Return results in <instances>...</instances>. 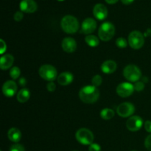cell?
I'll return each instance as SVG.
<instances>
[{
  "label": "cell",
  "mask_w": 151,
  "mask_h": 151,
  "mask_svg": "<svg viewBox=\"0 0 151 151\" xmlns=\"http://www.w3.org/2000/svg\"><path fill=\"white\" fill-rule=\"evenodd\" d=\"M77 141L84 145H90L93 143L94 137L93 133L87 128H80L75 134Z\"/></svg>",
  "instance_id": "6"
},
{
  "label": "cell",
  "mask_w": 151,
  "mask_h": 151,
  "mask_svg": "<svg viewBox=\"0 0 151 151\" xmlns=\"http://www.w3.org/2000/svg\"><path fill=\"white\" fill-rule=\"evenodd\" d=\"M38 8L37 3L34 0H22L20 2L21 11L27 13H32Z\"/></svg>",
  "instance_id": "13"
},
{
  "label": "cell",
  "mask_w": 151,
  "mask_h": 151,
  "mask_svg": "<svg viewBox=\"0 0 151 151\" xmlns=\"http://www.w3.org/2000/svg\"><path fill=\"white\" fill-rule=\"evenodd\" d=\"M117 64L114 60H108L103 62L101 65V70L105 74H112L116 71Z\"/></svg>",
  "instance_id": "17"
},
{
  "label": "cell",
  "mask_w": 151,
  "mask_h": 151,
  "mask_svg": "<svg viewBox=\"0 0 151 151\" xmlns=\"http://www.w3.org/2000/svg\"><path fill=\"white\" fill-rule=\"evenodd\" d=\"M0 42H1V54H3L4 52L7 50V46H6L5 42L4 41V40L1 39L0 40Z\"/></svg>",
  "instance_id": "33"
},
{
  "label": "cell",
  "mask_w": 151,
  "mask_h": 151,
  "mask_svg": "<svg viewBox=\"0 0 151 151\" xmlns=\"http://www.w3.org/2000/svg\"><path fill=\"white\" fill-rule=\"evenodd\" d=\"M14 62V58L10 54H4L0 59V68L2 70L10 69Z\"/></svg>",
  "instance_id": "18"
},
{
  "label": "cell",
  "mask_w": 151,
  "mask_h": 151,
  "mask_svg": "<svg viewBox=\"0 0 151 151\" xmlns=\"http://www.w3.org/2000/svg\"><path fill=\"white\" fill-rule=\"evenodd\" d=\"M88 151H101V147L97 143H92L89 145Z\"/></svg>",
  "instance_id": "28"
},
{
  "label": "cell",
  "mask_w": 151,
  "mask_h": 151,
  "mask_svg": "<svg viewBox=\"0 0 151 151\" xmlns=\"http://www.w3.org/2000/svg\"><path fill=\"white\" fill-rule=\"evenodd\" d=\"M114 111L111 109H103L100 111V116L105 120H109L114 116Z\"/></svg>",
  "instance_id": "22"
},
{
  "label": "cell",
  "mask_w": 151,
  "mask_h": 151,
  "mask_svg": "<svg viewBox=\"0 0 151 151\" xmlns=\"http://www.w3.org/2000/svg\"><path fill=\"white\" fill-rule=\"evenodd\" d=\"M60 26L65 32L69 34H73L78 32L79 29V22L73 16L67 15L63 16L60 22Z\"/></svg>",
  "instance_id": "2"
},
{
  "label": "cell",
  "mask_w": 151,
  "mask_h": 151,
  "mask_svg": "<svg viewBox=\"0 0 151 151\" xmlns=\"http://www.w3.org/2000/svg\"><path fill=\"white\" fill-rule=\"evenodd\" d=\"M24 17V14L22 13V11H17L16 12V13L14 14V20L16 21V22H20V21L22 20Z\"/></svg>",
  "instance_id": "29"
},
{
  "label": "cell",
  "mask_w": 151,
  "mask_h": 151,
  "mask_svg": "<svg viewBox=\"0 0 151 151\" xmlns=\"http://www.w3.org/2000/svg\"><path fill=\"white\" fill-rule=\"evenodd\" d=\"M21 71L20 69L17 66H13L10 70V76L12 79L16 80L20 77Z\"/></svg>",
  "instance_id": "23"
},
{
  "label": "cell",
  "mask_w": 151,
  "mask_h": 151,
  "mask_svg": "<svg viewBox=\"0 0 151 151\" xmlns=\"http://www.w3.org/2000/svg\"><path fill=\"white\" fill-rule=\"evenodd\" d=\"M7 137L11 142L18 143L22 139V133L16 128H11L7 132Z\"/></svg>",
  "instance_id": "19"
},
{
  "label": "cell",
  "mask_w": 151,
  "mask_h": 151,
  "mask_svg": "<svg viewBox=\"0 0 151 151\" xmlns=\"http://www.w3.org/2000/svg\"><path fill=\"white\" fill-rule=\"evenodd\" d=\"M145 146L149 151H151V134L147 136L145 141Z\"/></svg>",
  "instance_id": "30"
},
{
  "label": "cell",
  "mask_w": 151,
  "mask_h": 151,
  "mask_svg": "<svg viewBox=\"0 0 151 151\" xmlns=\"http://www.w3.org/2000/svg\"><path fill=\"white\" fill-rule=\"evenodd\" d=\"M74 80V76L71 72H64L60 73L58 76L57 81L60 85L61 86H67L69 84L72 83Z\"/></svg>",
  "instance_id": "16"
},
{
  "label": "cell",
  "mask_w": 151,
  "mask_h": 151,
  "mask_svg": "<svg viewBox=\"0 0 151 151\" xmlns=\"http://www.w3.org/2000/svg\"><path fill=\"white\" fill-rule=\"evenodd\" d=\"M105 1H106L108 4H115V3H116L119 0H105Z\"/></svg>",
  "instance_id": "36"
},
{
  "label": "cell",
  "mask_w": 151,
  "mask_h": 151,
  "mask_svg": "<svg viewBox=\"0 0 151 151\" xmlns=\"http://www.w3.org/2000/svg\"><path fill=\"white\" fill-rule=\"evenodd\" d=\"M97 28V22L92 18H87L83 22L81 25V32L86 35H90L94 32Z\"/></svg>",
  "instance_id": "11"
},
{
  "label": "cell",
  "mask_w": 151,
  "mask_h": 151,
  "mask_svg": "<svg viewBox=\"0 0 151 151\" xmlns=\"http://www.w3.org/2000/svg\"><path fill=\"white\" fill-rule=\"evenodd\" d=\"M145 129L148 133H151V121L147 120L145 122Z\"/></svg>",
  "instance_id": "32"
},
{
  "label": "cell",
  "mask_w": 151,
  "mask_h": 151,
  "mask_svg": "<svg viewBox=\"0 0 151 151\" xmlns=\"http://www.w3.org/2000/svg\"><path fill=\"white\" fill-rule=\"evenodd\" d=\"M128 44L131 48L139 50L143 47L145 44V35L137 30L132 31L128 35Z\"/></svg>",
  "instance_id": "7"
},
{
  "label": "cell",
  "mask_w": 151,
  "mask_h": 151,
  "mask_svg": "<svg viewBox=\"0 0 151 151\" xmlns=\"http://www.w3.org/2000/svg\"><path fill=\"white\" fill-rule=\"evenodd\" d=\"M134 86L132 83L125 82L121 83L116 87V94L121 97H128L131 96L134 91Z\"/></svg>",
  "instance_id": "9"
},
{
  "label": "cell",
  "mask_w": 151,
  "mask_h": 151,
  "mask_svg": "<svg viewBox=\"0 0 151 151\" xmlns=\"http://www.w3.org/2000/svg\"><path fill=\"white\" fill-rule=\"evenodd\" d=\"M100 97V91L93 85L83 86L79 91V97L81 101L87 104H92L97 101Z\"/></svg>",
  "instance_id": "1"
},
{
  "label": "cell",
  "mask_w": 151,
  "mask_h": 151,
  "mask_svg": "<svg viewBox=\"0 0 151 151\" xmlns=\"http://www.w3.org/2000/svg\"><path fill=\"white\" fill-rule=\"evenodd\" d=\"M131 151H137V150H131Z\"/></svg>",
  "instance_id": "38"
},
{
  "label": "cell",
  "mask_w": 151,
  "mask_h": 151,
  "mask_svg": "<svg viewBox=\"0 0 151 151\" xmlns=\"http://www.w3.org/2000/svg\"></svg>",
  "instance_id": "39"
},
{
  "label": "cell",
  "mask_w": 151,
  "mask_h": 151,
  "mask_svg": "<svg viewBox=\"0 0 151 151\" xmlns=\"http://www.w3.org/2000/svg\"><path fill=\"white\" fill-rule=\"evenodd\" d=\"M40 77L49 82H53L58 78V72L55 67L50 64H44L38 70Z\"/></svg>",
  "instance_id": "4"
},
{
  "label": "cell",
  "mask_w": 151,
  "mask_h": 151,
  "mask_svg": "<svg viewBox=\"0 0 151 151\" xmlns=\"http://www.w3.org/2000/svg\"><path fill=\"white\" fill-rule=\"evenodd\" d=\"M116 45L119 48H126L127 46H128V41H127V40L125 38L120 37V38H118L116 40Z\"/></svg>",
  "instance_id": "24"
},
{
  "label": "cell",
  "mask_w": 151,
  "mask_h": 151,
  "mask_svg": "<svg viewBox=\"0 0 151 151\" xmlns=\"http://www.w3.org/2000/svg\"><path fill=\"white\" fill-rule=\"evenodd\" d=\"M134 89H135L136 91H142V90H144L145 83H144V82H142V81H139L134 83Z\"/></svg>",
  "instance_id": "26"
},
{
  "label": "cell",
  "mask_w": 151,
  "mask_h": 151,
  "mask_svg": "<svg viewBox=\"0 0 151 151\" xmlns=\"http://www.w3.org/2000/svg\"><path fill=\"white\" fill-rule=\"evenodd\" d=\"M58 1H64V0H58Z\"/></svg>",
  "instance_id": "37"
},
{
  "label": "cell",
  "mask_w": 151,
  "mask_h": 151,
  "mask_svg": "<svg viewBox=\"0 0 151 151\" xmlns=\"http://www.w3.org/2000/svg\"><path fill=\"white\" fill-rule=\"evenodd\" d=\"M19 84H20V86H25V85H26L27 83V81L24 78H21L20 79H19Z\"/></svg>",
  "instance_id": "34"
},
{
  "label": "cell",
  "mask_w": 151,
  "mask_h": 151,
  "mask_svg": "<svg viewBox=\"0 0 151 151\" xmlns=\"http://www.w3.org/2000/svg\"><path fill=\"white\" fill-rule=\"evenodd\" d=\"M47 88L49 91L52 92L56 89V85L54 82H49L47 85Z\"/></svg>",
  "instance_id": "31"
},
{
  "label": "cell",
  "mask_w": 151,
  "mask_h": 151,
  "mask_svg": "<svg viewBox=\"0 0 151 151\" xmlns=\"http://www.w3.org/2000/svg\"><path fill=\"white\" fill-rule=\"evenodd\" d=\"M121 1H122V2L124 4H126V5H128V4H131V3H132L134 0H121Z\"/></svg>",
  "instance_id": "35"
},
{
  "label": "cell",
  "mask_w": 151,
  "mask_h": 151,
  "mask_svg": "<svg viewBox=\"0 0 151 151\" xmlns=\"http://www.w3.org/2000/svg\"><path fill=\"white\" fill-rule=\"evenodd\" d=\"M85 41L89 47H96L100 44V40L94 35H88L86 36Z\"/></svg>",
  "instance_id": "21"
},
{
  "label": "cell",
  "mask_w": 151,
  "mask_h": 151,
  "mask_svg": "<svg viewBox=\"0 0 151 151\" xmlns=\"http://www.w3.org/2000/svg\"><path fill=\"white\" fill-rule=\"evenodd\" d=\"M123 75L130 82H137L142 78V72L139 68L134 64L127 65L123 70Z\"/></svg>",
  "instance_id": "5"
},
{
  "label": "cell",
  "mask_w": 151,
  "mask_h": 151,
  "mask_svg": "<svg viewBox=\"0 0 151 151\" xmlns=\"http://www.w3.org/2000/svg\"><path fill=\"white\" fill-rule=\"evenodd\" d=\"M102 82H103V78L100 75H96L93 77L92 80H91V83L94 86L98 87L100 86L102 84Z\"/></svg>",
  "instance_id": "25"
},
{
  "label": "cell",
  "mask_w": 151,
  "mask_h": 151,
  "mask_svg": "<svg viewBox=\"0 0 151 151\" xmlns=\"http://www.w3.org/2000/svg\"><path fill=\"white\" fill-rule=\"evenodd\" d=\"M2 92L7 97H13L17 92V84L13 81H7L3 84Z\"/></svg>",
  "instance_id": "12"
},
{
  "label": "cell",
  "mask_w": 151,
  "mask_h": 151,
  "mask_svg": "<svg viewBox=\"0 0 151 151\" xmlns=\"http://www.w3.org/2000/svg\"><path fill=\"white\" fill-rule=\"evenodd\" d=\"M115 34V27L109 22H104L100 25L98 30V35L103 41H109Z\"/></svg>",
  "instance_id": "3"
},
{
  "label": "cell",
  "mask_w": 151,
  "mask_h": 151,
  "mask_svg": "<svg viewBox=\"0 0 151 151\" xmlns=\"http://www.w3.org/2000/svg\"><path fill=\"white\" fill-rule=\"evenodd\" d=\"M135 111V106L128 102H125L119 105L116 109L118 115L121 117L126 118L131 116Z\"/></svg>",
  "instance_id": "8"
},
{
  "label": "cell",
  "mask_w": 151,
  "mask_h": 151,
  "mask_svg": "<svg viewBox=\"0 0 151 151\" xmlns=\"http://www.w3.org/2000/svg\"><path fill=\"white\" fill-rule=\"evenodd\" d=\"M10 151H25V149L22 145L16 143L10 147Z\"/></svg>",
  "instance_id": "27"
},
{
  "label": "cell",
  "mask_w": 151,
  "mask_h": 151,
  "mask_svg": "<svg viewBox=\"0 0 151 151\" xmlns=\"http://www.w3.org/2000/svg\"><path fill=\"white\" fill-rule=\"evenodd\" d=\"M30 97V91L26 88H23L21 90H19L17 94V100L19 103H26L28 101V100Z\"/></svg>",
  "instance_id": "20"
},
{
  "label": "cell",
  "mask_w": 151,
  "mask_h": 151,
  "mask_svg": "<svg viewBox=\"0 0 151 151\" xmlns=\"http://www.w3.org/2000/svg\"><path fill=\"white\" fill-rule=\"evenodd\" d=\"M93 15L98 20H104L108 16L107 7L103 4H97L93 8Z\"/></svg>",
  "instance_id": "15"
},
{
  "label": "cell",
  "mask_w": 151,
  "mask_h": 151,
  "mask_svg": "<svg viewBox=\"0 0 151 151\" xmlns=\"http://www.w3.org/2000/svg\"><path fill=\"white\" fill-rule=\"evenodd\" d=\"M143 125V119L139 116H132L127 120L126 127L129 131L135 132L141 129Z\"/></svg>",
  "instance_id": "10"
},
{
  "label": "cell",
  "mask_w": 151,
  "mask_h": 151,
  "mask_svg": "<svg viewBox=\"0 0 151 151\" xmlns=\"http://www.w3.org/2000/svg\"><path fill=\"white\" fill-rule=\"evenodd\" d=\"M62 48L67 53H72L77 50V42L73 38L66 37L62 41Z\"/></svg>",
  "instance_id": "14"
}]
</instances>
